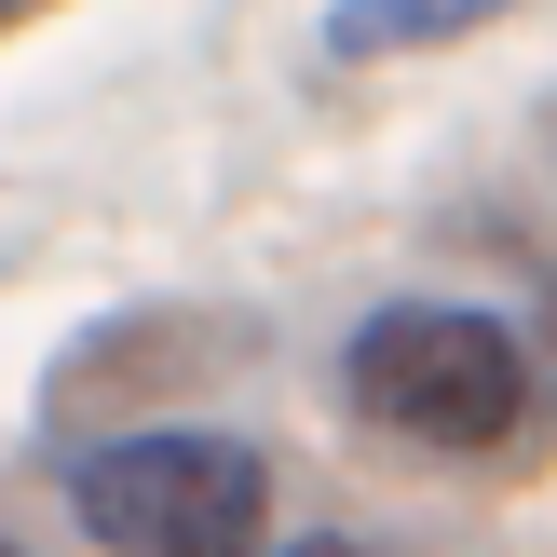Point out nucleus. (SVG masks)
I'll return each instance as SVG.
<instances>
[{"label":"nucleus","instance_id":"423d86ee","mask_svg":"<svg viewBox=\"0 0 557 557\" xmlns=\"http://www.w3.org/2000/svg\"><path fill=\"white\" fill-rule=\"evenodd\" d=\"M0 14H14V0H0Z\"/></svg>","mask_w":557,"mask_h":557},{"label":"nucleus","instance_id":"20e7f679","mask_svg":"<svg viewBox=\"0 0 557 557\" xmlns=\"http://www.w3.org/2000/svg\"><path fill=\"white\" fill-rule=\"evenodd\" d=\"M259 557H381L368 531H299V544H259Z\"/></svg>","mask_w":557,"mask_h":557},{"label":"nucleus","instance_id":"39448f33","mask_svg":"<svg viewBox=\"0 0 557 557\" xmlns=\"http://www.w3.org/2000/svg\"><path fill=\"white\" fill-rule=\"evenodd\" d=\"M0 557H27V544H0Z\"/></svg>","mask_w":557,"mask_h":557},{"label":"nucleus","instance_id":"f257e3e1","mask_svg":"<svg viewBox=\"0 0 557 557\" xmlns=\"http://www.w3.org/2000/svg\"><path fill=\"white\" fill-rule=\"evenodd\" d=\"M69 517L109 557H259L272 544V462L205 422H123L69 462Z\"/></svg>","mask_w":557,"mask_h":557},{"label":"nucleus","instance_id":"f03ea898","mask_svg":"<svg viewBox=\"0 0 557 557\" xmlns=\"http://www.w3.org/2000/svg\"><path fill=\"white\" fill-rule=\"evenodd\" d=\"M341 395L408 449H504L531 422V341L476 299H395L341 341Z\"/></svg>","mask_w":557,"mask_h":557},{"label":"nucleus","instance_id":"7ed1b4c3","mask_svg":"<svg viewBox=\"0 0 557 557\" xmlns=\"http://www.w3.org/2000/svg\"><path fill=\"white\" fill-rule=\"evenodd\" d=\"M517 0H341L326 14V54L341 69H381V54H435V41H476V27H504Z\"/></svg>","mask_w":557,"mask_h":557}]
</instances>
